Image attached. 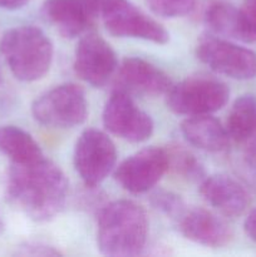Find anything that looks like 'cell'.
<instances>
[{
	"label": "cell",
	"mask_w": 256,
	"mask_h": 257,
	"mask_svg": "<svg viewBox=\"0 0 256 257\" xmlns=\"http://www.w3.org/2000/svg\"><path fill=\"white\" fill-rule=\"evenodd\" d=\"M68 180L52 161L13 163L7 178V200L35 222L53 220L64 208Z\"/></svg>",
	"instance_id": "1"
},
{
	"label": "cell",
	"mask_w": 256,
	"mask_h": 257,
	"mask_svg": "<svg viewBox=\"0 0 256 257\" xmlns=\"http://www.w3.org/2000/svg\"><path fill=\"white\" fill-rule=\"evenodd\" d=\"M147 237V215L133 201H114L99 212L97 246L102 255L137 256L145 248Z\"/></svg>",
	"instance_id": "2"
},
{
	"label": "cell",
	"mask_w": 256,
	"mask_h": 257,
	"mask_svg": "<svg viewBox=\"0 0 256 257\" xmlns=\"http://www.w3.org/2000/svg\"><path fill=\"white\" fill-rule=\"evenodd\" d=\"M0 52L10 70L22 82H35L44 77L53 60V44L43 30L20 25L5 32Z\"/></svg>",
	"instance_id": "3"
},
{
	"label": "cell",
	"mask_w": 256,
	"mask_h": 257,
	"mask_svg": "<svg viewBox=\"0 0 256 257\" xmlns=\"http://www.w3.org/2000/svg\"><path fill=\"white\" fill-rule=\"evenodd\" d=\"M32 113L34 119L45 127H77L88 115L84 90L74 83L57 85L34 100Z\"/></svg>",
	"instance_id": "4"
},
{
	"label": "cell",
	"mask_w": 256,
	"mask_h": 257,
	"mask_svg": "<svg viewBox=\"0 0 256 257\" xmlns=\"http://www.w3.org/2000/svg\"><path fill=\"white\" fill-rule=\"evenodd\" d=\"M97 3L105 29L114 37L143 39L156 44H166L170 40L167 30L130 0H97Z\"/></svg>",
	"instance_id": "5"
},
{
	"label": "cell",
	"mask_w": 256,
	"mask_h": 257,
	"mask_svg": "<svg viewBox=\"0 0 256 257\" xmlns=\"http://www.w3.org/2000/svg\"><path fill=\"white\" fill-rule=\"evenodd\" d=\"M230 89L221 80L210 77H191L167 92V105L183 115L211 114L227 103Z\"/></svg>",
	"instance_id": "6"
},
{
	"label": "cell",
	"mask_w": 256,
	"mask_h": 257,
	"mask_svg": "<svg viewBox=\"0 0 256 257\" xmlns=\"http://www.w3.org/2000/svg\"><path fill=\"white\" fill-rule=\"evenodd\" d=\"M117 162V150L104 132L88 128L74 148V167L87 187H95L108 177Z\"/></svg>",
	"instance_id": "7"
},
{
	"label": "cell",
	"mask_w": 256,
	"mask_h": 257,
	"mask_svg": "<svg viewBox=\"0 0 256 257\" xmlns=\"http://www.w3.org/2000/svg\"><path fill=\"white\" fill-rule=\"evenodd\" d=\"M198 59L218 74L247 80L256 77V53L212 35H203L197 44Z\"/></svg>",
	"instance_id": "8"
},
{
	"label": "cell",
	"mask_w": 256,
	"mask_h": 257,
	"mask_svg": "<svg viewBox=\"0 0 256 257\" xmlns=\"http://www.w3.org/2000/svg\"><path fill=\"white\" fill-rule=\"evenodd\" d=\"M103 124L112 135L128 142H145L153 133V120L125 90L117 89L103 109Z\"/></svg>",
	"instance_id": "9"
},
{
	"label": "cell",
	"mask_w": 256,
	"mask_h": 257,
	"mask_svg": "<svg viewBox=\"0 0 256 257\" xmlns=\"http://www.w3.org/2000/svg\"><path fill=\"white\" fill-rule=\"evenodd\" d=\"M170 170L167 150L146 147L123 161L114 171V178L123 190L145 193L152 190Z\"/></svg>",
	"instance_id": "10"
},
{
	"label": "cell",
	"mask_w": 256,
	"mask_h": 257,
	"mask_svg": "<svg viewBox=\"0 0 256 257\" xmlns=\"http://www.w3.org/2000/svg\"><path fill=\"white\" fill-rule=\"evenodd\" d=\"M117 55L100 35L89 33L78 42L74 70L78 77L93 87H103L117 68Z\"/></svg>",
	"instance_id": "11"
},
{
	"label": "cell",
	"mask_w": 256,
	"mask_h": 257,
	"mask_svg": "<svg viewBox=\"0 0 256 257\" xmlns=\"http://www.w3.org/2000/svg\"><path fill=\"white\" fill-rule=\"evenodd\" d=\"M42 13L59 34L69 39L83 34L99 17L92 0H45Z\"/></svg>",
	"instance_id": "12"
},
{
	"label": "cell",
	"mask_w": 256,
	"mask_h": 257,
	"mask_svg": "<svg viewBox=\"0 0 256 257\" xmlns=\"http://www.w3.org/2000/svg\"><path fill=\"white\" fill-rule=\"evenodd\" d=\"M181 233L187 240L206 247H222L232 238L230 227L205 208H186L177 218Z\"/></svg>",
	"instance_id": "13"
},
{
	"label": "cell",
	"mask_w": 256,
	"mask_h": 257,
	"mask_svg": "<svg viewBox=\"0 0 256 257\" xmlns=\"http://www.w3.org/2000/svg\"><path fill=\"white\" fill-rule=\"evenodd\" d=\"M200 193L208 205L227 217L241 216L250 202L245 188L227 175H212L203 178Z\"/></svg>",
	"instance_id": "14"
},
{
	"label": "cell",
	"mask_w": 256,
	"mask_h": 257,
	"mask_svg": "<svg viewBox=\"0 0 256 257\" xmlns=\"http://www.w3.org/2000/svg\"><path fill=\"white\" fill-rule=\"evenodd\" d=\"M118 79L123 90L145 95L165 94L171 88L170 78L165 72L141 58H125L119 67Z\"/></svg>",
	"instance_id": "15"
},
{
	"label": "cell",
	"mask_w": 256,
	"mask_h": 257,
	"mask_svg": "<svg viewBox=\"0 0 256 257\" xmlns=\"http://www.w3.org/2000/svg\"><path fill=\"white\" fill-rule=\"evenodd\" d=\"M181 133L190 145L207 152H222L230 142L227 130L210 114L191 115L181 123Z\"/></svg>",
	"instance_id": "16"
},
{
	"label": "cell",
	"mask_w": 256,
	"mask_h": 257,
	"mask_svg": "<svg viewBox=\"0 0 256 257\" xmlns=\"http://www.w3.org/2000/svg\"><path fill=\"white\" fill-rule=\"evenodd\" d=\"M0 152L13 163H32L43 158L37 141L24 130L15 125L0 127Z\"/></svg>",
	"instance_id": "17"
},
{
	"label": "cell",
	"mask_w": 256,
	"mask_h": 257,
	"mask_svg": "<svg viewBox=\"0 0 256 257\" xmlns=\"http://www.w3.org/2000/svg\"><path fill=\"white\" fill-rule=\"evenodd\" d=\"M227 133L236 142H247L256 136V98L251 94L233 102L227 118Z\"/></svg>",
	"instance_id": "18"
},
{
	"label": "cell",
	"mask_w": 256,
	"mask_h": 257,
	"mask_svg": "<svg viewBox=\"0 0 256 257\" xmlns=\"http://www.w3.org/2000/svg\"><path fill=\"white\" fill-rule=\"evenodd\" d=\"M206 23L217 34L243 42L240 9L223 2L213 3L206 12Z\"/></svg>",
	"instance_id": "19"
},
{
	"label": "cell",
	"mask_w": 256,
	"mask_h": 257,
	"mask_svg": "<svg viewBox=\"0 0 256 257\" xmlns=\"http://www.w3.org/2000/svg\"><path fill=\"white\" fill-rule=\"evenodd\" d=\"M167 152L170 158V168H172L176 175L190 181L203 180V166L190 151L176 145L168 148Z\"/></svg>",
	"instance_id": "20"
},
{
	"label": "cell",
	"mask_w": 256,
	"mask_h": 257,
	"mask_svg": "<svg viewBox=\"0 0 256 257\" xmlns=\"http://www.w3.org/2000/svg\"><path fill=\"white\" fill-rule=\"evenodd\" d=\"M146 4L158 17L173 19L190 14L196 0H146Z\"/></svg>",
	"instance_id": "21"
},
{
	"label": "cell",
	"mask_w": 256,
	"mask_h": 257,
	"mask_svg": "<svg viewBox=\"0 0 256 257\" xmlns=\"http://www.w3.org/2000/svg\"><path fill=\"white\" fill-rule=\"evenodd\" d=\"M151 203L156 210L168 216L172 220H177L183 211L187 208L182 198L170 191H157L151 196Z\"/></svg>",
	"instance_id": "22"
},
{
	"label": "cell",
	"mask_w": 256,
	"mask_h": 257,
	"mask_svg": "<svg viewBox=\"0 0 256 257\" xmlns=\"http://www.w3.org/2000/svg\"><path fill=\"white\" fill-rule=\"evenodd\" d=\"M243 43L256 42V0H243L240 8Z\"/></svg>",
	"instance_id": "23"
},
{
	"label": "cell",
	"mask_w": 256,
	"mask_h": 257,
	"mask_svg": "<svg viewBox=\"0 0 256 257\" xmlns=\"http://www.w3.org/2000/svg\"><path fill=\"white\" fill-rule=\"evenodd\" d=\"M18 255L20 256H60L62 253L53 246L43 245V243L29 242L20 246Z\"/></svg>",
	"instance_id": "24"
},
{
	"label": "cell",
	"mask_w": 256,
	"mask_h": 257,
	"mask_svg": "<svg viewBox=\"0 0 256 257\" xmlns=\"http://www.w3.org/2000/svg\"><path fill=\"white\" fill-rule=\"evenodd\" d=\"M243 228L248 237L256 242V208H253L248 216L246 217L245 223H243Z\"/></svg>",
	"instance_id": "25"
},
{
	"label": "cell",
	"mask_w": 256,
	"mask_h": 257,
	"mask_svg": "<svg viewBox=\"0 0 256 257\" xmlns=\"http://www.w3.org/2000/svg\"><path fill=\"white\" fill-rule=\"evenodd\" d=\"M246 145V160L252 167L256 168V136H253L251 140H248Z\"/></svg>",
	"instance_id": "26"
},
{
	"label": "cell",
	"mask_w": 256,
	"mask_h": 257,
	"mask_svg": "<svg viewBox=\"0 0 256 257\" xmlns=\"http://www.w3.org/2000/svg\"><path fill=\"white\" fill-rule=\"evenodd\" d=\"M29 0H0V9L17 10L24 7Z\"/></svg>",
	"instance_id": "27"
},
{
	"label": "cell",
	"mask_w": 256,
	"mask_h": 257,
	"mask_svg": "<svg viewBox=\"0 0 256 257\" xmlns=\"http://www.w3.org/2000/svg\"><path fill=\"white\" fill-rule=\"evenodd\" d=\"M3 231H4V222H3L2 217H0V235L3 233Z\"/></svg>",
	"instance_id": "28"
}]
</instances>
